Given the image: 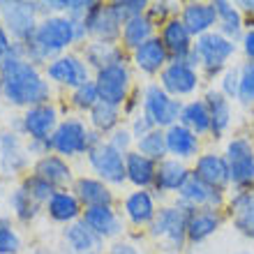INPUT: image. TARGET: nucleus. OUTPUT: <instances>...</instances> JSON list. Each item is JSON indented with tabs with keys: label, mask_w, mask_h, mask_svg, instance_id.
<instances>
[{
	"label": "nucleus",
	"mask_w": 254,
	"mask_h": 254,
	"mask_svg": "<svg viewBox=\"0 0 254 254\" xmlns=\"http://www.w3.org/2000/svg\"><path fill=\"white\" fill-rule=\"evenodd\" d=\"M49 83L42 79L37 67L28 63L26 47L14 42L9 54L0 63V97L14 107H40L47 104Z\"/></svg>",
	"instance_id": "1"
},
{
	"label": "nucleus",
	"mask_w": 254,
	"mask_h": 254,
	"mask_svg": "<svg viewBox=\"0 0 254 254\" xmlns=\"http://www.w3.org/2000/svg\"><path fill=\"white\" fill-rule=\"evenodd\" d=\"M86 33L88 30L83 21H72L69 16H49V19L40 21L35 35L23 44L28 63L35 65V63H44L54 58L72 42L83 40Z\"/></svg>",
	"instance_id": "2"
},
{
	"label": "nucleus",
	"mask_w": 254,
	"mask_h": 254,
	"mask_svg": "<svg viewBox=\"0 0 254 254\" xmlns=\"http://www.w3.org/2000/svg\"><path fill=\"white\" fill-rule=\"evenodd\" d=\"M194 208L178 206V208H162L160 215L153 220V236L167 241L169 250H181L185 238H188V222Z\"/></svg>",
	"instance_id": "3"
},
{
	"label": "nucleus",
	"mask_w": 254,
	"mask_h": 254,
	"mask_svg": "<svg viewBox=\"0 0 254 254\" xmlns=\"http://www.w3.org/2000/svg\"><path fill=\"white\" fill-rule=\"evenodd\" d=\"M0 14L7 30L14 35L19 44H26L37 30V5L35 2H0Z\"/></svg>",
	"instance_id": "4"
},
{
	"label": "nucleus",
	"mask_w": 254,
	"mask_h": 254,
	"mask_svg": "<svg viewBox=\"0 0 254 254\" xmlns=\"http://www.w3.org/2000/svg\"><path fill=\"white\" fill-rule=\"evenodd\" d=\"M194 54L199 56V63L206 67V72L213 76L224 67V63L236 54L234 40L224 37L222 33H206L201 35L194 44Z\"/></svg>",
	"instance_id": "5"
},
{
	"label": "nucleus",
	"mask_w": 254,
	"mask_h": 254,
	"mask_svg": "<svg viewBox=\"0 0 254 254\" xmlns=\"http://www.w3.org/2000/svg\"><path fill=\"white\" fill-rule=\"evenodd\" d=\"M143 114L153 121L155 127H171L183 114V102L174 100L171 95L160 86H148L143 97Z\"/></svg>",
	"instance_id": "6"
},
{
	"label": "nucleus",
	"mask_w": 254,
	"mask_h": 254,
	"mask_svg": "<svg viewBox=\"0 0 254 254\" xmlns=\"http://www.w3.org/2000/svg\"><path fill=\"white\" fill-rule=\"evenodd\" d=\"M88 162L95 169V174L104 178L107 183L121 185L127 181V171H125V157L121 150H116L111 143H97L95 148L88 150Z\"/></svg>",
	"instance_id": "7"
},
{
	"label": "nucleus",
	"mask_w": 254,
	"mask_h": 254,
	"mask_svg": "<svg viewBox=\"0 0 254 254\" xmlns=\"http://www.w3.org/2000/svg\"><path fill=\"white\" fill-rule=\"evenodd\" d=\"M227 162L231 181L238 188L254 183V148L248 139H234L227 146Z\"/></svg>",
	"instance_id": "8"
},
{
	"label": "nucleus",
	"mask_w": 254,
	"mask_h": 254,
	"mask_svg": "<svg viewBox=\"0 0 254 254\" xmlns=\"http://www.w3.org/2000/svg\"><path fill=\"white\" fill-rule=\"evenodd\" d=\"M95 86H97L102 102H109V104L118 107V104H123L127 100L129 72H127L125 65H111L107 69H100L97 79H95Z\"/></svg>",
	"instance_id": "9"
},
{
	"label": "nucleus",
	"mask_w": 254,
	"mask_h": 254,
	"mask_svg": "<svg viewBox=\"0 0 254 254\" xmlns=\"http://www.w3.org/2000/svg\"><path fill=\"white\" fill-rule=\"evenodd\" d=\"M51 148L58 150L61 155H81L90 150V132L79 121H65L56 127L54 136H51Z\"/></svg>",
	"instance_id": "10"
},
{
	"label": "nucleus",
	"mask_w": 254,
	"mask_h": 254,
	"mask_svg": "<svg viewBox=\"0 0 254 254\" xmlns=\"http://www.w3.org/2000/svg\"><path fill=\"white\" fill-rule=\"evenodd\" d=\"M83 26L90 35H95L100 42H111L123 33L121 26L123 21L118 19V14L114 12V7L111 5H100V2H95L90 9H88L86 19H83Z\"/></svg>",
	"instance_id": "11"
},
{
	"label": "nucleus",
	"mask_w": 254,
	"mask_h": 254,
	"mask_svg": "<svg viewBox=\"0 0 254 254\" xmlns=\"http://www.w3.org/2000/svg\"><path fill=\"white\" fill-rule=\"evenodd\" d=\"M196 86H199V76L194 72V67H190L185 61H174L162 69V88L171 97L194 93Z\"/></svg>",
	"instance_id": "12"
},
{
	"label": "nucleus",
	"mask_w": 254,
	"mask_h": 254,
	"mask_svg": "<svg viewBox=\"0 0 254 254\" xmlns=\"http://www.w3.org/2000/svg\"><path fill=\"white\" fill-rule=\"evenodd\" d=\"M47 76L51 81H58L63 86L76 88L88 83V65L76 56H58L47 67Z\"/></svg>",
	"instance_id": "13"
},
{
	"label": "nucleus",
	"mask_w": 254,
	"mask_h": 254,
	"mask_svg": "<svg viewBox=\"0 0 254 254\" xmlns=\"http://www.w3.org/2000/svg\"><path fill=\"white\" fill-rule=\"evenodd\" d=\"M194 176L201 183H206L208 188L217 190V192H222L231 183L229 162L222 155H201L196 160V167H194Z\"/></svg>",
	"instance_id": "14"
},
{
	"label": "nucleus",
	"mask_w": 254,
	"mask_h": 254,
	"mask_svg": "<svg viewBox=\"0 0 254 254\" xmlns=\"http://www.w3.org/2000/svg\"><path fill=\"white\" fill-rule=\"evenodd\" d=\"M178 194H181L183 206H190V208H194V210H196V208H213L215 210V208L222 203V192L208 188L206 183H201L194 174H190V178L185 181V185L178 190Z\"/></svg>",
	"instance_id": "15"
},
{
	"label": "nucleus",
	"mask_w": 254,
	"mask_h": 254,
	"mask_svg": "<svg viewBox=\"0 0 254 254\" xmlns=\"http://www.w3.org/2000/svg\"><path fill=\"white\" fill-rule=\"evenodd\" d=\"M23 129L30 134V141H49L56 132V109L49 104H40V107L28 109V114L23 116Z\"/></svg>",
	"instance_id": "16"
},
{
	"label": "nucleus",
	"mask_w": 254,
	"mask_h": 254,
	"mask_svg": "<svg viewBox=\"0 0 254 254\" xmlns=\"http://www.w3.org/2000/svg\"><path fill=\"white\" fill-rule=\"evenodd\" d=\"M162 44L167 47L174 61H188V56L192 54V35L178 19L167 21V26L162 30Z\"/></svg>",
	"instance_id": "17"
},
{
	"label": "nucleus",
	"mask_w": 254,
	"mask_h": 254,
	"mask_svg": "<svg viewBox=\"0 0 254 254\" xmlns=\"http://www.w3.org/2000/svg\"><path fill=\"white\" fill-rule=\"evenodd\" d=\"M183 26L190 30V35H206L210 33V28L215 26L217 21V9L215 5H208V2H190L183 9Z\"/></svg>",
	"instance_id": "18"
},
{
	"label": "nucleus",
	"mask_w": 254,
	"mask_h": 254,
	"mask_svg": "<svg viewBox=\"0 0 254 254\" xmlns=\"http://www.w3.org/2000/svg\"><path fill=\"white\" fill-rule=\"evenodd\" d=\"M167 61H169V51L162 44L160 37H150L139 49H134V63H136V67H139L141 72H146V74L160 72L162 67L167 65Z\"/></svg>",
	"instance_id": "19"
},
{
	"label": "nucleus",
	"mask_w": 254,
	"mask_h": 254,
	"mask_svg": "<svg viewBox=\"0 0 254 254\" xmlns=\"http://www.w3.org/2000/svg\"><path fill=\"white\" fill-rule=\"evenodd\" d=\"M83 222L93 229L100 238H111V236L121 234V220L118 215L111 210V206H93L86 208L83 213Z\"/></svg>",
	"instance_id": "20"
},
{
	"label": "nucleus",
	"mask_w": 254,
	"mask_h": 254,
	"mask_svg": "<svg viewBox=\"0 0 254 254\" xmlns=\"http://www.w3.org/2000/svg\"><path fill=\"white\" fill-rule=\"evenodd\" d=\"M26 150L21 146L19 136L14 132H2L0 134V167L7 174H16L26 167Z\"/></svg>",
	"instance_id": "21"
},
{
	"label": "nucleus",
	"mask_w": 254,
	"mask_h": 254,
	"mask_svg": "<svg viewBox=\"0 0 254 254\" xmlns=\"http://www.w3.org/2000/svg\"><path fill=\"white\" fill-rule=\"evenodd\" d=\"M231 217L243 236L254 238V192H238L231 199Z\"/></svg>",
	"instance_id": "22"
},
{
	"label": "nucleus",
	"mask_w": 254,
	"mask_h": 254,
	"mask_svg": "<svg viewBox=\"0 0 254 254\" xmlns=\"http://www.w3.org/2000/svg\"><path fill=\"white\" fill-rule=\"evenodd\" d=\"M164 136H167V150L174 153L176 157H181V160L192 157V155H196V150H199L196 134H194L192 129H188L185 125H171Z\"/></svg>",
	"instance_id": "23"
},
{
	"label": "nucleus",
	"mask_w": 254,
	"mask_h": 254,
	"mask_svg": "<svg viewBox=\"0 0 254 254\" xmlns=\"http://www.w3.org/2000/svg\"><path fill=\"white\" fill-rule=\"evenodd\" d=\"M86 63L100 72V69H107L111 65H125V56H123L121 47H116L111 42L97 40L86 47Z\"/></svg>",
	"instance_id": "24"
},
{
	"label": "nucleus",
	"mask_w": 254,
	"mask_h": 254,
	"mask_svg": "<svg viewBox=\"0 0 254 254\" xmlns=\"http://www.w3.org/2000/svg\"><path fill=\"white\" fill-rule=\"evenodd\" d=\"M125 171H127V181L134 183L136 188H146V185L155 183V176H157L155 162L148 160L146 155H141V153L125 155Z\"/></svg>",
	"instance_id": "25"
},
{
	"label": "nucleus",
	"mask_w": 254,
	"mask_h": 254,
	"mask_svg": "<svg viewBox=\"0 0 254 254\" xmlns=\"http://www.w3.org/2000/svg\"><path fill=\"white\" fill-rule=\"evenodd\" d=\"M220 227V215L215 213L213 208H199L190 215L188 222V238L192 243L206 241L208 236H213Z\"/></svg>",
	"instance_id": "26"
},
{
	"label": "nucleus",
	"mask_w": 254,
	"mask_h": 254,
	"mask_svg": "<svg viewBox=\"0 0 254 254\" xmlns=\"http://www.w3.org/2000/svg\"><path fill=\"white\" fill-rule=\"evenodd\" d=\"M65 241L69 243V248L79 254H90L93 250L100 248V236L95 234L93 229L88 227L86 222H72L69 227L65 229Z\"/></svg>",
	"instance_id": "27"
},
{
	"label": "nucleus",
	"mask_w": 254,
	"mask_h": 254,
	"mask_svg": "<svg viewBox=\"0 0 254 254\" xmlns=\"http://www.w3.org/2000/svg\"><path fill=\"white\" fill-rule=\"evenodd\" d=\"M125 213L129 217V222L134 224H148V222L155 220V201L153 196L143 190L139 192H132L129 196L125 199Z\"/></svg>",
	"instance_id": "28"
},
{
	"label": "nucleus",
	"mask_w": 254,
	"mask_h": 254,
	"mask_svg": "<svg viewBox=\"0 0 254 254\" xmlns=\"http://www.w3.org/2000/svg\"><path fill=\"white\" fill-rule=\"evenodd\" d=\"M76 199H79L81 203H86L88 208L111 206L114 194L109 192V188L104 183L93 181V178H79V181H76Z\"/></svg>",
	"instance_id": "29"
},
{
	"label": "nucleus",
	"mask_w": 254,
	"mask_h": 254,
	"mask_svg": "<svg viewBox=\"0 0 254 254\" xmlns=\"http://www.w3.org/2000/svg\"><path fill=\"white\" fill-rule=\"evenodd\" d=\"M190 178V171L185 164L178 160H164L157 167V176H155V188L157 190H181L185 181Z\"/></svg>",
	"instance_id": "30"
},
{
	"label": "nucleus",
	"mask_w": 254,
	"mask_h": 254,
	"mask_svg": "<svg viewBox=\"0 0 254 254\" xmlns=\"http://www.w3.org/2000/svg\"><path fill=\"white\" fill-rule=\"evenodd\" d=\"M206 107L210 111V129L215 136H220L231 123V109H229V100L224 97V93H215L208 90L206 93Z\"/></svg>",
	"instance_id": "31"
},
{
	"label": "nucleus",
	"mask_w": 254,
	"mask_h": 254,
	"mask_svg": "<svg viewBox=\"0 0 254 254\" xmlns=\"http://www.w3.org/2000/svg\"><path fill=\"white\" fill-rule=\"evenodd\" d=\"M35 171H37L40 178L51 183L54 188L56 185H65V183H69V178H72V171L67 167V162L63 160V157H56V155H44V157L37 162Z\"/></svg>",
	"instance_id": "32"
},
{
	"label": "nucleus",
	"mask_w": 254,
	"mask_h": 254,
	"mask_svg": "<svg viewBox=\"0 0 254 254\" xmlns=\"http://www.w3.org/2000/svg\"><path fill=\"white\" fill-rule=\"evenodd\" d=\"M150 37H153V23H150L146 14L134 16V19L123 23V42H125L127 49H139Z\"/></svg>",
	"instance_id": "33"
},
{
	"label": "nucleus",
	"mask_w": 254,
	"mask_h": 254,
	"mask_svg": "<svg viewBox=\"0 0 254 254\" xmlns=\"http://www.w3.org/2000/svg\"><path fill=\"white\" fill-rule=\"evenodd\" d=\"M181 125H185L188 129H192L194 134H203L210 129V111H208L206 102L194 100L190 104L183 107L181 114Z\"/></svg>",
	"instance_id": "34"
},
{
	"label": "nucleus",
	"mask_w": 254,
	"mask_h": 254,
	"mask_svg": "<svg viewBox=\"0 0 254 254\" xmlns=\"http://www.w3.org/2000/svg\"><path fill=\"white\" fill-rule=\"evenodd\" d=\"M81 213L79 208V199L69 192H56L51 199H49V215L54 217L56 222H72L76 220Z\"/></svg>",
	"instance_id": "35"
},
{
	"label": "nucleus",
	"mask_w": 254,
	"mask_h": 254,
	"mask_svg": "<svg viewBox=\"0 0 254 254\" xmlns=\"http://www.w3.org/2000/svg\"><path fill=\"white\" fill-rule=\"evenodd\" d=\"M213 5H215V9H217V21L222 23V35H224V37L229 35V40L238 37V35H241V26H243L241 12H238L231 2H224V0H217Z\"/></svg>",
	"instance_id": "36"
},
{
	"label": "nucleus",
	"mask_w": 254,
	"mask_h": 254,
	"mask_svg": "<svg viewBox=\"0 0 254 254\" xmlns=\"http://www.w3.org/2000/svg\"><path fill=\"white\" fill-rule=\"evenodd\" d=\"M118 121H121V111H118V107L109 104V102L100 100L90 109V123L95 125L97 132H111V129H116Z\"/></svg>",
	"instance_id": "37"
},
{
	"label": "nucleus",
	"mask_w": 254,
	"mask_h": 254,
	"mask_svg": "<svg viewBox=\"0 0 254 254\" xmlns=\"http://www.w3.org/2000/svg\"><path fill=\"white\" fill-rule=\"evenodd\" d=\"M139 153L146 155L148 160H162L167 155V136L155 127L153 132H148L146 136L139 139Z\"/></svg>",
	"instance_id": "38"
},
{
	"label": "nucleus",
	"mask_w": 254,
	"mask_h": 254,
	"mask_svg": "<svg viewBox=\"0 0 254 254\" xmlns=\"http://www.w3.org/2000/svg\"><path fill=\"white\" fill-rule=\"evenodd\" d=\"M9 203H12L16 217H19V220H23V222L33 220L35 215H37V208H40V203H37V201H35L23 188H19L16 192L12 194V201H9Z\"/></svg>",
	"instance_id": "39"
},
{
	"label": "nucleus",
	"mask_w": 254,
	"mask_h": 254,
	"mask_svg": "<svg viewBox=\"0 0 254 254\" xmlns=\"http://www.w3.org/2000/svg\"><path fill=\"white\" fill-rule=\"evenodd\" d=\"M21 188L26 190L30 196H33L37 203H42V201H49L51 196H54V185L51 183H47L44 178H40V176L35 174V176H30V178H26V183L21 185Z\"/></svg>",
	"instance_id": "40"
},
{
	"label": "nucleus",
	"mask_w": 254,
	"mask_h": 254,
	"mask_svg": "<svg viewBox=\"0 0 254 254\" xmlns=\"http://www.w3.org/2000/svg\"><path fill=\"white\" fill-rule=\"evenodd\" d=\"M21 248V241L16 231L12 229V222L0 217V254H16Z\"/></svg>",
	"instance_id": "41"
},
{
	"label": "nucleus",
	"mask_w": 254,
	"mask_h": 254,
	"mask_svg": "<svg viewBox=\"0 0 254 254\" xmlns=\"http://www.w3.org/2000/svg\"><path fill=\"white\" fill-rule=\"evenodd\" d=\"M74 104L79 109H90L100 102V93H97V86H95V81H88V83H83V86H79L76 90H74Z\"/></svg>",
	"instance_id": "42"
},
{
	"label": "nucleus",
	"mask_w": 254,
	"mask_h": 254,
	"mask_svg": "<svg viewBox=\"0 0 254 254\" xmlns=\"http://www.w3.org/2000/svg\"><path fill=\"white\" fill-rule=\"evenodd\" d=\"M238 100H241L243 104H252V102H254V63L243 65V69H241Z\"/></svg>",
	"instance_id": "43"
},
{
	"label": "nucleus",
	"mask_w": 254,
	"mask_h": 254,
	"mask_svg": "<svg viewBox=\"0 0 254 254\" xmlns=\"http://www.w3.org/2000/svg\"><path fill=\"white\" fill-rule=\"evenodd\" d=\"M114 12L118 14V19L125 23V21L134 19V16H141V14L148 9V2L143 0H123V2H111Z\"/></svg>",
	"instance_id": "44"
},
{
	"label": "nucleus",
	"mask_w": 254,
	"mask_h": 254,
	"mask_svg": "<svg viewBox=\"0 0 254 254\" xmlns=\"http://www.w3.org/2000/svg\"><path fill=\"white\" fill-rule=\"evenodd\" d=\"M238 83H241V72L238 69H227L224 72V79H222V90L229 97H238Z\"/></svg>",
	"instance_id": "45"
},
{
	"label": "nucleus",
	"mask_w": 254,
	"mask_h": 254,
	"mask_svg": "<svg viewBox=\"0 0 254 254\" xmlns=\"http://www.w3.org/2000/svg\"><path fill=\"white\" fill-rule=\"evenodd\" d=\"M167 14H169V5L167 2H155V5H148L146 9V16L150 19V23H157V21H164L167 19Z\"/></svg>",
	"instance_id": "46"
},
{
	"label": "nucleus",
	"mask_w": 254,
	"mask_h": 254,
	"mask_svg": "<svg viewBox=\"0 0 254 254\" xmlns=\"http://www.w3.org/2000/svg\"><path fill=\"white\" fill-rule=\"evenodd\" d=\"M109 143H111L116 150H121V153H123V150H127V148H129V143H132V134L127 132V129H116Z\"/></svg>",
	"instance_id": "47"
},
{
	"label": "nucleus",
	"mask_w": 254,
	"mask_h": 254,
	"mask_svg": "<svg viewBox=\"0 0 254 254\" xmlns=\"http://www.w3.org/2000/svg\"><path fill=\"white\" fill-rule=\"evenodd\" d=\"M153 129H155V125H153V121H150L146 114L139 116V118L134 121V134H136L139 139H141V136H146L148 132H153Z\"/></svg>",
	"instance_id": "48"
},
{
	"label": "nucleus",
	"mask_w": 254,
	"mask_h": 254,
	"mask_svg": "<svg viewBox=\"0 0 254 254\" xmlns=\"http://www.w3.org/2000/svg\"><path fill=\"white\" fill-rule=\"evenodd\" d=\"M9 49H12V42H9V35H7V30L2 26H0V61L5 58L7 54H9Z\"/></svg>",
	"instance_id": "49"
},
{
	"label": "nucleus",
	"mask_w": 254,
	"mask_h": 254,
	"mask_svg": "<svg viewBox=\"0 0 254 254\" xmlns=\"http://www.w3.org/2000/svg\"><path fill=\"white\" fill-rule=\"evenodd\" d=\"M243 49H245V54H248L250 61H254V30L245 33V37H243Z\"/></svg>",
	"instance_id": "50"
},
{
	"label": "nucleus",
	"mask_w": 254,
	"mask_h": 254,
	"mask_svg": "<svg viewBox=\"0 0 254 254\" xmlns=\"http://www.w3.org/2000/svg\"><path fill=\"white\" fill-rule=\"evenodd\" d=\"M111 254H141V252L134 245H129V243H116L111 248Z\"/></svg>",
	"instance_id": "51"
},
{
	"label": "nucleus",
	"mask_w": 254,
	"mask_h": 254,
	"mask_svg": "<svg viewBox=\"0 0 254 254\" xmlns=\"http://www.w3.org/2000/svg\"><path fill=\"white\" fill-rule=\"evenodd\" d=\"M35 254H54V252H49V250H35Z\"/></svg>",
	"instance_id": "52"
},
{
	"label": "nucleus",
	"mask_w": 254,
	"mask_h": 254,
	"mask_svg": "<svg viewBox=\"0 0 254 254\" xmlns=\"http://www.w3.org/2000/svg\"><path fill=\"white\" fill-rule=\"evenodd\" d=\"M238 254H252V252H238Z\"/></svg>",
	"instance_id": "53"
},
{
	"label": "nucleus",
	"mask_w": 254,
	"mask_h": 254,
	"mask_svg": "<svg viewBox=\"0 0 254 254\" xmlns=\"http://www.w3.org/2000/svg\"><path fill=\"white\" fill-rule=\"evenodd\" d=\"M0 192H2V185H0Z\"/></svg>",
	"instance_id": "54"
}]
</instances>
